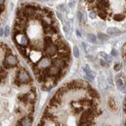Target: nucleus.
Segmentation results:
<instances>
[{
  "mask_svg": "<svg viewBox=\"0 0 126 126\" xmlns=\"http://www.w3.org/2000/svg\"><path fill=\"white\" fill-rule=\"evenodd\" d=\"M89 16H90V17L91 19H94V18H95V17H96V13H95V12L91 11V12L90 13V14H89Z\"/></svg>",
  "mask_w": 126,
  "mask_h": 126,
  "instance_id": "b1692460",
  "label": "nucleus"
},
{
  "mask_svg": "<svg viewBox=\"0 0 126 126\" xmlns=\"http://www.w3.org/2000/svg\"><path fill=\"white\" fill-rule=\"evenodd\" d=\"M51 65H52V61L50 60L48 58H44L38 63V67L40 69L41 68H49Z\"/></svg>",
  "mask_w": 126,
  "mask_h": 126,
  "instance_id": "6e6552de",
  "label": "nucleus"
},
{
  "mask_svg": "<svg viewBox=\"0 0 126 126\" xmlns=\"http://www.w3.org/2000/svg\"><path fill=\"white\" fill-rule=\"evenodd\" d=\"M45 51H46V53L49 56H54V55H55L58 53L59 48H58V47L55 45H51L49 47H46Z\"/></svg>",
  "mask_w": 126,
  "mask_h": 126,
  "instance_id": "0eeeda50",
  "label": "nucleus"
},
{
  "mask_svg": "<svg viewBox=\"0 0 126 126\" xmlns=\"http://www.w3.org/2000/svg\"><path fill=\"white\" fill-rule=\"evenodd\" d=\"M100 65H102V66H108V64L106 63V62L103 59H100Z\"/></svg>",
  "mask_w": 126,
  "mask_h": 126,
  "instance_id": "a878e982",
  "label": "nucleus"
},
{
  "mask_svg": "<svg viewBox=\"0 0 126 126\" xmlns=\"http://www.w3.org/2000/svg\"><path fill=\"white\" fill-rule=\"evenodd\" d=\"M3 35V28H1V36Z\"/></svg>",
  "mask_w": 126,
  "mask_h": 126,
  "instance_id": "72a5a7b5",
  "label": "nucleus"
},
{
  "mask_svg": "<svg viewBox=\"0 0 126 126\" xmlns=\"http://www.w3.org/2000/svg\"><path fill=\"white\" fill-rule=\"evenodd\" d=\"M60 104V103L59 102L58 100H56L55 98H51V100H50V102H49V106L50 107H57V106H59Z\"/></svg>",
  "mask_w": 126,
  "mask_h": 126,
  "instance_id": "a211bd4d",
  "label": "nucleus"
},
{
  "mask_svg": "<svg viewBox=\"0 0 126 126\" xmlns=\"http://www.w3.org/2000/svg\"><path fill=\"white\" fill-rule=\"evenodd\" d=\"M83 110V108H76L75 111H76V113H79L80 111H82Z\"/></svg>",
  "mask_w": 126,
  "mask_h": 126,
  "instance_id": "bb28decb",
  "label": "nucleus"
},
{
  "mask_svg": "<svg viewBox=\"0 0 126 126\" xmlns=\"http://www.w3.org/2000/svg\"><path fill=\"white\" fill-rule=\"evenodd\" d=\"M97 12H98V15L100 16V18L106 19V16H108L106 10H104V9H101V10H97Z\"/></svg>",
  "mask_w": 126,
  "mask_h": 126,
  "instance_id": "aec40b11",
  "label": "nucleus"
},
{
  "mask_svg": "<svg viewBox=\"0 0 126 126\" xmlns=\"http://www.w3.org/2000/svg\"><path fill=\"white\" fill-rule=\"evenodd\" d=\"M4 10V8H3V5H1V13H2Z\"/></svg>",
  "mask_w": 126,
  "mask_h": 126,
  "instance_id": "473e14b6",
  "label": "nucleus"
},
{
  "mask_svg": "<svg viewBox=\"0 0 126 126\" xmlns=\"http://www.w3.org/2000/svg\"><path fill=\"white\" fill-rule=\"evenodd\" d=\"M46 71H47V76H49V77L57 76H59L61 72V69H59V68H57L54 65H51L49 68H47V69Z\"/></svg>",
  "mask_w": 126,
  "mask_h": 126,
  "instance_id": "7ed1b4c3",
  "label": "nucleus"
},
{
  "mask_svg": "<svg viewBox=\"0 0 126 126\" xmlns=\"http://www.w3.org/2000/svg\"><path fill=\"white\" fill-rule=\"evenodd\" d=\"M44 45H45V47H47L50 45H53L52 44V39L50 36H46L45 38H44Z\"/></svg>",
  "mask_w": 126,
  "mask_h": 126,
  "instance_id": "f8f14e48",
  "label": "nucleus"
},
{
  "mask_svg": "<svg viewBox=\"0 0 126 126\" xmlns=\"http://www.w3.org/2000/svg\"><path fill=\"white\" fill-rule=\"evenodd\" d=\"M83 70H84V72H85V73H86V76L88 77L89 79H94V77H95V73H94V72L91 71V70L90 69V67H89L88 65H86L83 68Z\"/></svg>",
  "mask_w": 126,
  "mask_h": 126,
  "instance_id": "9d476101",
  "label": "nucleus"
},
{
  "mask_svg": "<svg viewBox=\"0 0 126 126\" xmlns=\"http://www.w3.org/2000/svg\"><path fill=\"white\" fill-rule=\"evenodd\" d=\"M121 68H122V65H121V64H116L115 66H114V70L119 71L121 69Z\"/></svg>",
  "mask_w": 126,
  "mask_h": 126,
  "instance_id": "393cba45",
  "label": "nucleus"
},
{
  "mask_svg": "<svg viewBox=\"0 0 126 126\" xmlns=\"http://www.w3.org/2000/svg\"><path fill=\"white\" fill-rule=\"evenodd\" d=\"M107 33L108 35H117L121 33V31L117 27H110L107 30Z\"/></svg>",
  "mask_w": 126,
  "mask_h": 126,
  "instance_id": "9b49d317",
  "label": "nucleus"
},
{
  "mask_svg": "<svg viewBox=\"0 0 126 126\" xmlns=\"http://www.w3.org/2000/svg\"><path fill=\"white\" fill-rule=\"evenodd\" d=\"M101 55H102V56L104 58V59H105L107 62H112V60H113L112 56L107 55V54H105L104 52H101Z\"/></svg>",
  "mask_w": 126,
  "mask_h": 126,
  "instance_id": "6ab92c4d",
  "label": "nucleus"
},
{
  "mask_svg": "<svg viewBox=\"0 0 126 126\" xmlns=\"http://www.w3.org/2000/svg\"><path fill=\"white\" fill-rule=\"evenodd\" d=\"M77 16H78V19L81 21V20H82V13H81L80 12H78V13H77Z\"/></svg>",
  "mask_w": 126,
  "mask_h": 126,
  "instance_id": "cd10ccee",
  "label": "nucleus"
},
{
  "mask_svg": "<svg viewBox=\"0 0 126 126\" xmlns=\"http://www.w3.org/2000/svg\"><path fill=\"white\" fill-rule=\"evenodd\" d=\"M88 93H89V95L90 96H92L93 98H95V99H98L100 97V96L97 93V91H96L95 90H92L91 88L88 90Z\"/></svg>",
  "mask_w": 126,
  "mask_h": 126,
  "instance_id": "2eb2a0df",
  "label": "nucleus"
},
{
  "mask_svg": "<svg viewBox=\"0 0 126 126\" xmlns=\"http://www.w3.org/2000/svg\"><path fill=\"white\" fill-rule=\"evenodd\" d=\"M108 104H109V107L112 109L113 110H115L117 109V104H116V102L115 100L113 97H110L109 100H108Z\"/></svg>",
  "mask_w": 126,
  "mask_h": 126,
  "instance_id": "4468645a",
  "label": "nucleus"
},
{
  "mask_svg": "<svg viewBox=\"0 0 126 126\" xmlns=\"http://www.w3.org/2000/svg\"><path fill=\"white\" fill-rule=\"evenodd\" d=\"M76 33H77V35H78L79 37H80L81 35H80V32L79 31H76Z\"/></svg>",
  "mask_w": 126,
  "mask_h": 126,
  "instance_id": "2f4dec72",
  "label": "nucleus"
},
{
  "mask_svg": "<svg viewBox=\"0 0 126 126\" xmlns=\"http://www.w3.org/2000/svg\"><path fill=\"white\" fill-rule=\"evenodd\" d=\"M124 27H125V28H126V23L124 24Z\"/></svg>",
  "mask_w": 126,
  "mask_h": 126,
  "instance_id": "c9c22d12",
  "label": "nucleus"
},
{
  "mask_svg": "<svg viewBox=\"0 0 126 126\" xmlns=\"http://www.w3.org/2000/svg\"><path fill=\"white\" fill-rule=\"evenodd\" d=\"M3 2H5V1H3V0H2V1H1V5H3Z\"/></svg>",
  "mask_w": 126,
  "mask_h": 126,
  "instance_id": "f704fd0d",
  "label": "nucleus"
},
{
  "mask_svg": "<svg viewBox=\"0 0 126 126\" xmlns=\"http://www.w3.org/2000/svg\"><path fill=\"white\" fill-rule=\"evenodd\" d=\"M57 16H58V17H59L60 20H61V21H62V15L61 14H59V13H57Z\"/></svg>",
  "mask_w": 126,
  "mask_h": 126,
  "instance_id": "c756f323",
  "label": "nucleus"
},
{
  "mask_svg": "<svg viewBox=\"0 0 126 126\" xmlns=\"http://www.w3.org/2000/svg\"><path fill=\"white\" fill-rule=\"evenodd\" d=\"M97 37L102 41H105L107 40H108V36L104 34V33H99L97 34Z\"/></svg>",
  "mask_w": 126,
  "mask_h": 126,
  "instance_id": "f3484780",
  "label": "nucleus"
},
{
  "mask_svg": "<svg viewBox=\"0 0 126 126\" xmlns=\"http://www.w3.org/2000/svg\"><path fill=\"white\" fill-rule=\"evenodd\" d=\"M16 79L20 82L21 84L22 83H29L31 81V78L30 75H29L28 72L23 69H22L20 71L18 72Z\"/></svg>",
  "mask_w": 126,
  "mask_h": 126,
  "instance_id": "f257e3e1",
  "label": "nucleus"
},
{
  "mask_svg": "<svg viewBox=\"0 0 126 126\" xmlns=\"http://www.w3.org/2000/svg\"><path fill=\"white\" fill-rule=\"evenodd\" d=\"M16 40L17 41V43L21 47L26 46V45H27V44H28L27 37L24 34H20H20L16 35Z\"/></svg>",
  "mask_w": 126,
  "mask_h": 126,
  "instance_id": "423d86ee",
  "label": "nucleus"
},
{
  "mask_svg": "<svg viewBox=\"0 0 126 126\" xmlns=\"http://www.w3.org/2000/svg\"><path fill=\"white\" fill-rule=\"evenodd\" d=\"M73 3H74V2H69V6L72 8V6H73Z\"/></svg>",
  "mask_w": 126,
  "mask_h": 126,
  "instance_id": "7c9ffc66",
  "label": "nucleus"
},
{
  "mask_svg": "<svg viewBox=\"0 0 126 126\" xmlns=\"http://www.w3.org/2000/svg\"><path fill=\"white\" fill-rule=\"evenodd\" d=\"M111 54H112L113 56H117V51H116L114 49H113L112 51H111Z\"/></svg>",
  "mask_w": 126,
  "mask_h": 126,
  "instance_id": "c85d7f7f",
  "label": "nucleus"
},
{
  "mask_svg": "<svg viewBox=\"0 0 126 126\" xmlns=\"http://www.w3.org/2000/svg\"><path fill=\"white\" fill-rule=\"evenodd\" d=\"M17 58L13 55L12 54H9L8 55H6V59H5V63L9 66V67H14L16 66L17 64Z\"/></svg>",
  "mask_w": 126,
  "mask_h": 126,
  "instance_id": "f03ea898",
  "label": "nucleus"
},
{
  "mask_svg": "<svg viewBox=\"0 0 126 126\" xmlns=\"http://www.w3.org/2000/svg\"><path fill=\"white\" fill-rule=\"evenodd\" d=\"M87 39H88V41L91 43H95L96 41V37L94 35V34H88V36H87Z\"/></svg>",
  "mask_w": 126,
  "mask_h": 126,
  "instance_id": "412c9836",
  "label": "nucleus"
},
{
  "mask_svg": "<svg viewBox=\"0 0 126 126\" xmlns=\"http://www.w3.org/2000/svg\"><path fill=\"white\" fill-rule=\"evenodd\" d=\"M113 18H114V20L115 21H119V22H121V21H122V20H125V16L124 15H122V14H116V15L114 16Z\"/></svg>",
  "mask_w": 126,
  "mask_h": 126,
  "instance_id": "dca6fc26",
  "label": "nucleus"
},
{
  "mask_svg": "<svg viewBox=\"0 0 126 126\" xmlns=\"http://www.w3.org/2000/svg\"><path fill=\"white\" fill-rule=\"evenodd\" d=\"M73 55L76 58H79V51L78 47L76 46L73 47Z\"/></svg>",
  "mask_w": 126,
  "mask_h": 126,
  "instance_id": "4be33fe9",
  "label": "nucleus"
},
{
  "mask_svg": "<svg viewBox=\"0 0 126 126\" xmlns=\"http://www.w3.org/2000/svg\"><path fill=\"white\" fill-rule=\"evenodd\" d=\"M69 54L68 52H62L59 54V59L64 60L65 62L69 60Z\"/></svg>",
  "mask_w": 126,
  "mask_h": 126,
  "instance_id": "ddd939ff",
  "label": "nucleus"
},
{
  "mask_svg": "<svg viewBox=\"0 0 126 126\" xmlns=\"http://www.w3.org/2000/svg\"><path fill=\"white\" fill-rule=\"evenodd\" d=\"M20 122L21 126H31L32 122H33V119L31 117H30V116H27V117L23 118Z\"/></svg>",
  "mask_w": 126,
  "mask_h": 126,
  "instance_id": "1a4fd4ad",
  "label": "nucleus"
},
{
  "mask_svg": "<svg viewBox=\"0 0 126 126\" xmlns=\"http://www.w3.org/2000/svg\"><path fill=\"white\" fill-rule=\"evenodd\" d=\"M24 13H25L26 17H32L34 16L35 11H36V7L33 6H27V7L23 9Z\"/></svg>",
  "mask_w": 126,
  "mask_h": 126,
  "instance_id": "39448f33",
  "label": "nucleus"
},
{
  "mask_svg": "<svg viewBox=\"0 0 126 126\" xmlns=\"http://www.w3.org/2000/svg\"><path fill=\"white\" fill-rule=\"evenodd\" d=\"M9 33H10V29H9V27L8 26L6 27V28H5V32H4V34L6 37H8L9 35Z\"/></svg>",
  "mask_w": 126,
  "mask_h": 126,
  "instance_id": "5701e85b",
  "label": "nucleus"
},
{
  "mask_svg": "<svg viewBox=\"0 0 126 126\" xmlns=\"http://www.w3.org/2000/svg\"><path fill=\"white\" fill-rule=\"evenodd\" d=\"M52 65H54L57 68H59V69L62 70L67 66V64L66 62H65L64 60H62L61 59H55L54 60H52Z\"/></svg>",
  "mask_w": 126,
  "mask_h": 126,
  "instance_id": "20e7f679",
  "label": "nucleus"
}]
</instances>
